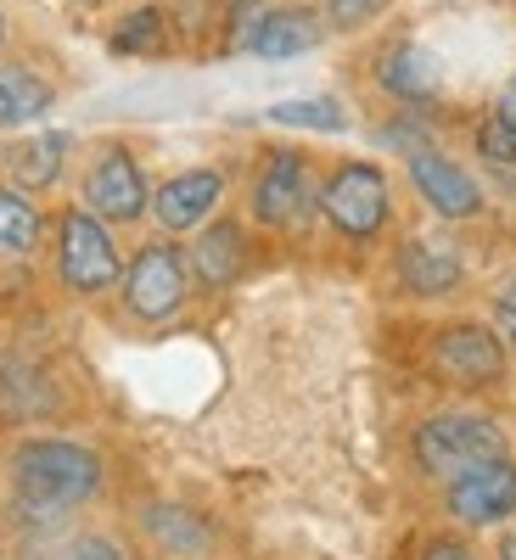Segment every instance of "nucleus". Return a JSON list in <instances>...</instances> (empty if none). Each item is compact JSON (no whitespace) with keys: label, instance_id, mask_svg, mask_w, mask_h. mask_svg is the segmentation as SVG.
I'll list each match as a JSON object with an SVG mask.
<instances>
[{"label":"nucleus","instance_id":"nucleus-5","mask_svg":"<svg viewBox=\"0 0 516 560\" xmlns=\"http://www.w3.org/2000/svg\"><path fill=\"white\" fill-rule=\"evenodd\" d=\"M57 280L79 298H102L124 280L113 224H102L90 208H62L57 219Z\"/></svg>","mask_w":516,"mask_h":560},{"label":"nucleus","instance_id":"nucleus-21","mask_svg":"<svg viewBox=\"0 0 516 560\" xmlns=\"http://www.w3.org/2000/svg\"><path fill=\"white\" fill-rule=\"evenodd\" d=\"M275 129H314V135H343L348 129V113L337 96H298V102H275L264 113Z\"/></svg>","mask_w":516,"mask_h":560},{"label":"nucleus","instance_id":"nucleus-24","mask_svg":"<svg viewBox=\"0 0 516 560\" xmlns=\"http://www.w3.org/2000/svg\"><path fill=\"white\" fill-rule=\"evenodd\" d=\"M62 560H129V555H124V544L107 538V533H79V538L62 549Z\"/></svg>","mask_w":516,"mask_h":560},{"label":"nucleus","instance_id":"nucleus-13","mask_svg":"<svg viewBox=\"0 0 516 560\" xmlns=\"http://www.w3.org/2000/svg\"><path fill=\"white\" fill-rule=\"evenodd\" d=\"M219 202H225V174L219 168H180L163 185H152V219H158L163 236L203 230Z\"/></svg>","mask_w":516,"mask_h":560},{"label":"nucleus","instance_id":"nucleus-22","mask_svg":"<svg viewBox=\"0 0 516 560\" xmlns=\"http://www.w3.org/2000/svg\"><path fill=\"white\" fill-rule=\"evenodd\" d=\"M388 7H393V0H320V18H325L332 34H359V28L377 23Z\"/></svg>","mask_w":516,"mask_h":560},{"label":"nucleus","instance_id":"nucleus-12","mask_svg":"<svg viewBox=\"0 0 516 560\" xmlns=\"http://www.w3.org/2000/svg\"><path fill=\"white\" fill-rule=\"evenodd\" d=\"M393 275L410 298L438 303V298H455L466 287V258L449 236L427 230V236H404V247L393 253Z\"/></svg>","mask_w":516,"mask_h":560},{"label":"nucleus","instance_id":"nucleus-18","mask_svg":"<svg viewBox=\"0 0 516 560\" xmlns=\"http://www.w3.org/2000/svg\"><path fill=\"white\" fill-rule=\"evenodd\" d=\"M169 45V28H163V7H129L113 28H107V51L124 57V62H140V57H163Z\"/></svg>","mask_w":516,"mask_h":560},{"label":"nucleus","instance_id":"nucleus-20","mask_svg":"<svg viewBox=\"0 0 516 560\" xmlns=\"http://www.w3.org/2000/svg\"><path fill=\"white\" fill-rule=\"evenodd\" d=\"M140 527H147L152 544L169 549V555H203V549H208V527H203L185 504H147Z\"/></svg>","mask_w":516,"mask_h":560},{"label":"nucleus","instance_id":"nucleus-8","mask_svg":"<svg viewBox=\"0 0 516 560\" xmlns=\"http://www.w3.org/2000/svg\"><path fill=\"white\" fill-rule=\"evenodd\" d=\"M79 208H90L102 224H135L152 208V179L140 168V158L124 147V140H107V147L90 158L84 179H79Z\"/></svg>","mask_w":516,"mask_h":560},{"label":"nucleus","instance_id":"nucleus-31","mask_svg":"<svg viewBox=\"0 0 516 560\" xmlns=\"http://www.w3.org/2000/svg\"><path fill=\"white\" fill-rule=\"evenodd\" d=\"M0 39H7V18H0Z\"/></svg>","mask_w":516,"mask_h":560},{"label":"nucleus","instance_id":"nucleus-10","mask_svg":"<svg viewBox=\"0 0 516 560\" xmlns=\"http://www.w3.org/2000/svg\"><path fill=\"white\" fill-rule=\"evenodd\" d=\"M332 34L314 7H248V18L230 34V51H248L259 62H293L309 57Z\"/></svg>","mask_w":516,"mask_h":560},{"label":"nucleus","instance_id":"nucleus-4","mask_svg":"<svg viewBox=\"0 0 516 560\" xmlns=\"http://www.w3.org/2000/svg\"><path fill=\"white\" fill-rule=\"evenodd\" d=\"M427 364L444 387H460V393H489L505 382V364H511V348L500 342V331L489 319H444L433 342H427Z\"/></svg>","mask_w":516,"mask_h":560},{"label":"nucleus","instance_id":"nucleus-28","mask_svg":"<svg viewBox=\"0 0 516 560\" xmlns=\"http://www.w3.org/2000/svg\"><path fill=\"white\" fill-rule=\"evenodd\" d=\"M500 560H516V527H505V538H500Z\"/></svg>","mask_w":516,"mask_h":560},{"label":"nucleus","instance_id":"nucleus-11","mask_svg":"<svg viewBox=\"0 0 516 560\" xmlns=\"http://www.w3.org/2000/svg\"><path fill=\"white\" fill-rule=\"evenodd\" d=\"M404 174H410V191H415L421 202H427L438 219H449V224L478 219V213L489 208L478 174L466 168V163H455L449 152L421 147V152H410V158H404Z\"/></svg>","mask_w":516,"mask_h":560},{"label":"nucleus","instance_id":"nucleus-14","mask_svg":"<svg viewBox=\"0 0 516 560\" xmlns=\"http://www.w3.org/2000/svg\"><path fill=\"white\" fill-rule=\"evenodd\" d=\"M377 84L388 90L393 102H404V107H427V102L444 96V62L421 39H399V45H388L382 62H377Z\"/></svg>","mask_w":516,"mask_h":560},{"label":"nucleus","instance_id":"nucleus-23","mask_svg":"<svg viewBox=\"0 0 516 560\" xmlns=\"http://www.w3.org/2000/svg\"><path fill=\"white\" fill-rule=\"evenodd\" d=\"M472 147H478V158L483 163H494V168H516V129L505 124V118H478V129H472Z\"/></svg>","mask_w":516,"mask_h":560},{"label":"nucleus","instance_id":"nucleus-19","mask_svg":"<svg viewBox=\"0 0 516 560\" xmlns=\"http://www.w3.org/2000/svg\"><path fill=\"white\" fill-rule=\"evenodd\" d=\"M39 242H45L39 208L18 191V185H0V258H28Z\"/></svg>","mask_w":516,"mask_h":560},{"label":"nucleus","instance_id":"nucleus-29","mask_svg":"<svg viewBox=\"0 0 516 560\" xmlns=\"http://www.w3.org/2000/svg\"><path fill=\"white\" fill-rule=\"evenodd\" d=\"M219 7H259V0H219Z\"/></svg>","mask_w":516,"mask_h":560},{"label":"nucleus","instance_id":"nucleus-3","mask_svg":"<svg viewBox=\"0 0 516 560\" xmlns=\"http://www.w3.org/2000/svg\"><path fill=\"white\" fill-rule=\"evenodd\" d=\"M320 219L348 242H377L393 219V179L365 158H343L320 179Z\"/></svg>","mask_w":516,"mask_h":560},{"label":"nucleus","instance_id":"nucleus-9","mask_svg":"<svg viewBox=\"0 0 516 560\" xmlns=\"http://www.w3.org/2000/svg\"><path fill=\"white\" fill-rule=\"evenodd\" d=\"M444 510H449V522L472 527V533L511 527L516 522V459H511V448L472 465V471L449 477L444 482Z\"/></svg>","mask_w":516,"mask_h":560},{"label":"nucleus","instance_id":"nucleus-27","mask_svg":"<svg viewBox=\"0 0 516 560\" xmlns=\"http://www.w3.org/2000/svg\"><path fill=\"white\" fill-rule=\"evenodd\" d=\"M494 118H505V124L516 129V73L500 84V96H494Z\"/></svg>","mask_w":516,"mask_h":560},{"label":"nucleus","instance_id":"nucleus-26","mask_svg":"<svg viewBox=\"0 0 516 560\" xmlns=\"http://www.w3.org/2000/svg\"><path fill=\"white\" fill-rule=\"evenodd\" d=\"M421 560H478L466 544H455V538H433L427 549H421Z\"/></svg>","mask_w":516,"mask_h":560},{"label":"nucleus","instance_id":"nucleus-15","mask_svg":"<svg viewBox=\"0 0 516 560\" xmlns=\"http://www.w3.org/2000/svg\"><path fill=\"white\" fill-rule=\"evenodd\" d=\"M185 264H192V280H197V287H208V292L237 287L242 269H248V230L237 219H208L197 230L192 253H185Z\"/></svg>","mask_w":516,"mask_h":560},{"label":"nucleus","instance_id":"nucleus-7","mask_svg":"<svg viewBox=\"0 0 516 560\" xmlns=\"http://www.w3.org/2000/svg\"><path fill=\"white\" fill-rule=\"evenodd\" d=\"M118 292H124V308L140 325H163L185 308V298H192V264H185V253L174 242H147L124 264Z\"/></svg>","mask_w":516,"mask_h":560},{"label":"nucleus","instance_id":"nucleus-30","mask_svg":"<svg viewBox=\"0 0 516 560\" xmlns=\"http://www.w3.org/2000/svg\"><path fill=\"white\" fill-rule=\"evenodd\" d=\"M73 7H102V0H73Z\"/></svg>","mask_w":516,"mask_h":560},{"label":"nucleus","instance_id":"nucleus-1","mask_svg":"<svg viewBox=\"0 0 516 560\" xmlns=\"http://www.w3.org/2000/svg\"><path fill=\"white\" fill-rule=\"evenodd\" d=\"M102 454L84 448L73 438H28L12 454V482L23 499L57 504V510H79L84 499L102 493Z\"/></svg>","mask_w":516,"mask_h":560},{"label":"nucleus","instance_id":"nucleus-17","mask_svg":"<svg viewBox=\"0 0 516 560\" xmlns=\"http://www.w3.org/2000/svg\"><path fill=\"white\" fill-rule=\"evenodd\" d=\"M57 90L45 73L23 68V62H0V129H28L51 113Z\"/></svg>","mask_w":516,"mask_h":560},{"label":"nucleus","instance_id":"nucleus-16","mask_svg":"<svg viewBox=\"0 0 516 560\" xmlns=\"http://www.w3.org/2000/svg\"><path fill=\"white\" fill-rule=\"evenodd\" d=\"M68 147L73 140L68 135H23L7 147V174L18 191H45V185H57L62 179V163H68Z\"/></svg>","mask_w":516,"mask_h":560},{"label":"nucleus","instance_id":"nucleus-2","mask_svg":"<svg viewBox=\"0 0 516 560\" xmlns=\"http://www.w3.org/2000/svg\"><path fill=\"white\" fill-rule=\"evenodd\" d=\"M494 454H505V432L483 409H438L415 427V465L433 482H449Z\"/></svg>","mask_w":516,"mask_h":560},{"label":"nucleus","instance_id":"nucleus-25","mask_svg":"<svg viewBox=\"0 0 516 560\" xmlns=\"http://www.w3.org/2000/svg\"><path fill=\"white\" fill-rule=\"evenodd\" d=\"M494 331H500V342L516 353V275L494 292Z\"/></svg>","mask_w":516,"mask_h":560},{"label":"nucleus","instance_id":"nucleus-6","mask_svg":"<svg viewBox=\"0 0 516 560\" xmlns=\"http://www.w3.org/2000/svg\"><path fill=\"white\" fill-rule=\"evenodd\" d=\"M248 208L264 230H298L320 208V179L298 147H270L253 168L248 185Z\"/></svg>","mask_w":516,"mask_h":560}]
</instances>
